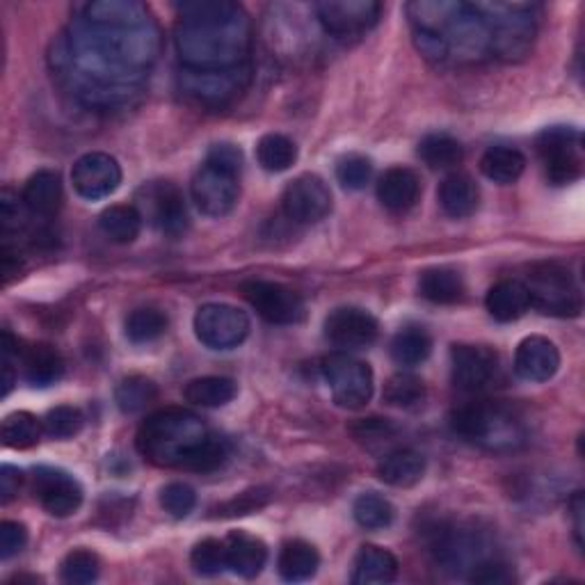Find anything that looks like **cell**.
Listing matches in <instances>:
<instances>
[{
	"label": "cell",
	"instance_id": "obj_31",
	"mask_svg": "<svg viewBox=\"0 0 585 585\" xmlns=\"http://www.w3.org/2000/svg\"><path fill=\"white\" fill-rule=\"evenodd\" d=\"M321 567V556L314 544L304 540H293L282 546L280 561H277V570H280L284 581L300 583L312 578Z\"/></svg>",
	"mask_w": 585,
	"mask_h": 585
},
{
	"label": "cell",
	"instance_id": "obj_7",
	"mask_svg": "<svg viewBox=\"0 0 585 585\" xmlns=\"http://www.w3.org/2000/svg\"><path fill=\"white\" fill-rule=\"evenodd\" d=\"M531 297V306L544 316L574 318L583 310L581 289L567 268L559 263H538L523 282Z\"/></svg>",
	"mask_w": 585,
	"mask_h": 585
},
{
	"label": "cell",
	"instance_id": "obj_30",
	"mask_svg": "<svg viewBox=\"0 0 585 585\" xmlns=\"http://www.w3.org/2000/svg\"><path fill=\"white\" fill-rule=\"evenodd\" d=\"M425 474V457L414 448H396L378 465V478L391 487H414Z\"/></svg>",
	"mask_w": 585,
	"mask_h": 585
},
{
	"label": "cell",
	"instance_id": "obj_14",
	"mask_svg": "<svg viewBox=\"0 0 585 585\" xmlns=\"http://www.w3.org/2000/svg\"><path fill=\"white\" fill-rule=\"evenodd\" d=\"M282 208L295 225H316L332 210V193L321 176L302 174L286 186Z\"/></svg>",
	"mask_w": 585,
	"mask_h": 585
},
{
	"label": "cell",
	"instance_id": "obj_4",
	"mask_svg": "<svg viewBox=\"0 0 585 585\" xmlns=\"http://www.w3.org/2000/svg\"><path fill=\"white\" fill-rule=\"evenodd\" d=\"M405 10L414 30H427V33L442 37L448 48V59L480 63V59L491 55L487 25L474 3L416 0V3H410Z\"/></svg>",
	"mask_w": 585,
	"mask_h": 585
},
{
	"label": "cell",
	"instance_id": "obj_47",
	"mask_svg": "<svg viewBox=\"0 0 585 585\" xmlns=\"http://www.w3.org/2000/svg\"><path fill=\"white\" fill-rule=\"evenodd\" d=\"M85 425V416L78 408L72 405H59L46 412V416L42 419V427L44 433L51 440H72L76 437Z\"/></svg>",
	"mask_w": 585,
	"mask_h": 585
},
{
	"label": "cell",
	"instance_id": "obj_54",
	"mask_svg": "<svg viewBox=\"0 0 585 585\" xmlns=\"http://www.w3.org/2000/svg\"><path fill=\"white\" fill-rule=\"evenodd\" d=\"M393 425L387 419H364L353 425V435L359 442H384L393 437Z\"/></svg>",
	"mask_w": 585,
	"mask_h": 585
},
{
	"label": "cell",
	"instance_id": "obj_56",
	"mask_svg": "<svg viewBox=\"0 0 585 585\" xmlns=\"http://www.w3.org/2000/svg\"><path fill=\"white\" fill-rule=\"evenodd\" d=\"M268 497L261 495V491H245V495H240V499H234L227 510L229 514H248L261 506H266Z\"/></svg>",
	"mask_w": 585,
	"mask_h": 585
},
{
	"label": "cell",
	"instance_id": "obj_2",
	"mask_svg": "<svg viewBox=\"0 0 585 585\" xmlns=\"http://www.w3.org/2000/svg\"><path fill=\"white\" fill-rule=\"evenodd\" d=\"M174 46L183 69L231 72L248 63L252 25L238 3L229 0H191L178 3Z\"/></svg>",
	"mask_w": 585,
	"mask_h": 585
},
{
	"label": "cell",
	"instance_id": "obj_18",
	"mask_svg": "<svg viewBox=\"0 0 585 585\" xmlns=\"http://www.w3.org/2000/svg\"><path fill=\"white\" fill-rule=\"evenodd\" d=\"M485 542L472 533L453 527H442L433 533V551L437 563L451 574H467L485 559Z\"/></svg>",
	"mask_w": 585,
	"mask_h": 585
},
{
	"label": "cell",
	"instance_id": "obj_19",
	"mask_svg": "<svg viewBox=\"0 0 585 585\" xmlns=\"http://www.w3.org/2000/svg\"><path fill=\"white\" fill-rule=\"evenodd\" d=\"M74 191L89 202L110 197L121 183L119 163L104 151H91L80 156L72 170Z\"/></svg>",
	"mask_w": 585,
	"mask_h": 585
},
{
	"label": "cell",
	"instance_id": "obj_34",
	"mask_svg": "<svg viewBox=\"0 0 585 585\" xmlns=\"http://www.w3.org/2000/svg\"><path fill=\"white\" fill-rule=\"evenodd\" d=\"M142 213L138 206L131 204H115L110 208H106L99 218V227L101 231L119 245H129L133 242L140 231H142Z\"/></svg>",
	"mask_w": 585,
	"mask_h": 585
},
{
	"label": "cell",
	"instance_id": "obj_20",
	"mask_svg": "<svg viewBox=\"0 0 585 585\" xmlns=\"http://www.w3.org/2000/svg\"><path fill=\"white\" fill-rule=\"evenodd\" d=\"M33 491L40 506L53 517H72L83 506L80 483L55 467H37L33 476Z\"/></svg>",
	"mask_w": 585,
	"mask_h": 585
},
{
	"label": "cell",
	"instance_id": "obj_49",
	"mask_svg": "<svg viewBox=\"0 0 585 585\" xmlns=\"http://www.w3.org/2000/svg\"><path fill=\"white\" fill-rule=\"evenodd\" d=\"M161 506L170 517L183 519L195 510L197 495H195V489L186 483H170L161 491Z\"/></svg>",
	"mask_w": 585,
	"mask_h": 585
},
{
	"label": "cell",
	"instance_id": "obj_44",
	"mask_svg": "<svg viewBox=\"0 0 585 585\" xmlns=\"http://www.w3.org/2000/svg\"><path fill=\"white\" fill-rule=\"evenodd\" d=\"M167 332V318L163 312L151 310V306H144V310H136L127 318V336L133 344H151L161 338Z\"/></svg>",
	"mask_w": 585,
	"mask_h": 585
},
{
	"label": "cell",
	"instance_id": "obj_10",
	"mask_svg": "<svg viewBox=\"0 0 585 585\" xmlns=\"http://www.w3.org/2000/svg\"><path fill=\"white\" fill-rule=\"evenodd\" d=\"M195 334L210 350H234L250 334V318L231 304H204L195 314Z\"/></svg>",
	"mask_w": 585,
	"mask_h": 585
},
{
	"label": "cell",
	"instance_id": "obj_45",
	"mask_svg": "<svg viewBox=\"0 0 585 585\" xmlns=\"http://www.w3.org/2000/svg\"><path fill=\"white\" fill-rule=\"evenodd\" d=\"M99 574H101V563L97 559V553H91L87 549H74L72 553H67L63 565H59V576L72 585L95 583Z\"/></svg>",
	"mask_w": 585,
	"mask_h": 585
},
{
	"label": "cell",
	"instance_id": "obj_43",
	"mask_svg": "<svg viewBox=\"0 0 585 585\" xmlns=\"http://www.w3.org/2000/svg\"><path fill=\"white\" fill-rule=\"evenodd\" d=\"M425 400L423 382L412 373H398L384 384V403L400 410H416Z\"/></svg>",
	"mask_w": 585,
	"mask_h": 585
},
{
	"label": "cell",
	"instance_id": "obj_57",
	"mask_svg": "<svg viewBox=\"0 0 585 585\" xmlns=\"http://www.w3.org/2000/svg\"><path fill=\"white\" fill-rule=\"evenodd\" d=\"M572 514H574L576 542H578V546H583V495L581 491H576L574 499H572Z\"/></svg>",
	"mask_w": 585,
	"mask_h": 585
},
{
	"label": "cell",
	"instance_id": "obj_1",
	"mask_svg": "<svg viewBox=\"0 0 585 585\" xmlns=\"http://www.w3.org/2000/svg\"><path fill=\"white\" fill-rule=\"evenodd\" d=\"M161 55L153 19L95 23L78 19L53 44L51 65L72 95L91 110L129 106Z\"/></svg>",
	"mask_w": 585,
	"mask_h": 585
},
{
	"label": "cell",
	"instance_id": "obj_28",
	"mask_svg": "<svg viewBox=\"0 0 585 585\" xmlns=\"http://www.w3.org/2000/svg\"><path fill=\"white\" fill-rule=\"evenodd\" d=\"M23 376L33 387H51L65 376V359L53 346L35 344L19 353Z\"/></svg>",
	"mask_w": 585,
	"mask_h": 585
},
{
	"label": "cell",
	"instance_id": "obj_53",
	"mask_svg": "<svg viewBox=\"0 0 585 585\" xmlns=\"http://www.w3.org/2000/svg\"><path fill=\"white\" fill-rule=\"evenodd\" d=\"M206 163L240 174V170H242V151L238 147L229 144V142L213 144L208 149V153H206Z\"/></svg>",
	"mask_w": 585,
	"mask_h": 585
},
{
	"label": "cell",
	"instance_id": "obj_16",
	"mask_svg": "<svg viewBox=\"0 0 585 585\" xmlns=\"http://www.w3.org/2000/svg\"><path fill=\"white\" fill-rule=\"evenodd\" d=\"M242 295L272 325H297L306 314L302 297L284 284L252 280L242 284Z\"/></svg>",
	"mask_w": 585,
	"mask_h": 585
},
{
	"label": "cell",
	"instance_id": "obj_29",
	"mask_svg": "<svg viewBox=\"0 0 585 585\" xmlns=\"http://www.w3.org/2000/svg\"><path fill=\"white\" fill-rule=\"evenodd\" d=\"M440 204L446 215L455 220L469 218L480 204V191L469 174H448L440 186Z\"/></svg>",
	"mask_w": 585,
	"mask_h": 585
},
{
	"label": "cell",
	"instance_id": "obj_35",
	"mask_svg": "<svg viewBox=\"0 0 585 585\" xmlns=\"http://www.w3.org/2000/svg\"><path fill=\"white\" fill-rule=\"evenodd\" d=\"M238 387L231 378H223V376H208V378H197L193 382L186 384V396L188 403L197 405V408H223L236 398Z\"/></svg>",
	"mask_w": 585,
	"mask_h": 585
},
{
	"label": "cell",
	"instance_id": "obj_9",
	"mask_svg": "<svg viewBox=\"0 0 585 585\" xmlns=\"http://www.w3.org/2000/svg\"><path fill=\"white\" fill-rule=\"evenodd\" d=\"M538 153L553 186H567L583 174V138L572 127H551L538 136Z\"/></svg>",
	"mask_w": 585,
	"mask_h": 585
},
{
	"label": "cell",
	"instance_id": "obj_50",
	"mask_svg": "<svg viewBox=\"0 0 585 585\" xmlns=\"http://www.w3.org/2000/svg\"><path fill=\"white\" fill-rule=\"evenodd\" d=\"M28 215L33 213L28 210L23 199H19L12 191H3L0 195V227H3V234H19L28 225Z\"/></svg>",
	"mask_w": 585,
	"mask_h": 585
},
{
	"label": "cell",
	"instance_id": "obj_38",
	"mask_svg": "<svg viewBox=\"0 0 585 585\" xmlns=\"http://www.w3.org/2000/svg\"><path fill=\"white\" fill-rule=\"evenodd\" d=\"M433 353V338L423 327L400 329L391 342V357L400 366H419Z\"/></svg>",
	"mask_w": 585,
	"mask_h": 585
},
{
	"label": "cell",
	"instance_id": "obj_40",
	"mask_svg": "<svg viewBox=\"0 0 585 585\" xmlns=\"http://www.w3.org/2000/svg\"><path fill=\"white\" fill-rule=\"evenodd\" d=\"M353 517L366 531H382L393 523L396 510L389 499L376 495V491H366V495L357 497L353 506Z\"/></svg>",
	"mask_w": 585,
	"mask_h": 585
},
{
	"label": "cell",
	"instance_id": "obj_33",
	"mask_svg": "<svg viewBox=\"0 0 585 585\" xmlns=\"http://www.w3.org/2000/svg\"><path fill=\"white\" fill-rule=\"evenodd\" d=\"M419 291L433 304H455L465 295V282L453 268H430L421 274Z\"/></svg>",
	"mask_w": 585,
	"mask_h": 585
},
{
	"label": "cell",
	"instance_id": "obj_8",
	"mask_svg": "<svg viewBox=\"0 0 585 585\" xmlns=\"http://www.w3.org/2000/svg\"><path fill=\"white\" fill-rule=\"evenodd\" d=\"M321 371L338 408L361 410L373 398V371L366 361L348 353H334L323 359Z\"/></svg>",
	"mask_w": 585,
	"mask_h": 585
},
{
	"label": "cell",
	"instance_id": "obj_12",
	"mask_svg": "<svg viewBox=\"0 0 585 585\" xmlns=\"http://www.w3.org/2000/svg\"><path fill=\"white\" fill-rule=\"evenodd\" d=\"M314 10L327 35L348 40L368 33L378 23L382 6L376 0H325Z\"/></svg>",
	"mask_w": 585,
	"mask_h": 585
},
{
	"label": "cell",
	"instance_id": "obj_42",
	"mask_svg": "<svg viewBox=\"0 0 585 585\" xmlns=\"http://www.w3.org/2000/svg\"><path fill=\"white\" fill-rule=\"evenodd\" d=\"M44 433L42 421L37 416H33L30 412H14L10 416H6L3 421V430H0V437H3V444L8 448H30L40 442Z\"/></svg>",
	"mask_w": 585,
	"mask_h": 585
},
{
	"label": "cell",
	"instance_id": "obj_22",
	"mask_svg": "<svg viewBox=\"0 0 585 585\" xmlns=\"http://www.w3.org/2000/svg\"><path fill=\"white\" fill-rule=\"evenodd\" d=\"M561 353L546 336H529L517 346L514 373L527 382H546L559 373Z\"/></svg>",
	"mask_w": 585,
	"mask_h": 585
},
{
	"label": "cell",
	"instance_id": "obj_17",
	"mask_svg": "<svg viewBox=\"0 0 585 585\" xmlns=\"http://www.w3.org/2000/svg\"><path fill=\"white\" fill-rule=\"evenodd\" d=\"M380 325L376 316L359 306H338L325 321V336L338 350H364L376 344Z\"/></svg>",
	"mask_w": 585,
	"mask_h": 585
},
{
	"label": "cell",
	"instance_id": "obj_52",
	"mask_svg": "<svg viewBox=\"0 0 585 585\" xmlns=\"http://www.w3.org/2000/svg\"><path fill=\"white\" fill-rule=\"evenodd\" d=\"M28 544V531L19 521H3L0 523V559L10 561L17 553H21Z\"/></svg>",
	"mask_w": 585,
	"mask_h": 585
},
{
	"label": "cell",
	"instance_id": "obj_48",
	"mask_svg": "<svg viewBox=\"0 0 585 585\" xmlns=\"http://www.w3.org/2000/svg\"><path fill=\"white\" fill-rule=\"evenodd\" d=\"M336 178L346 191H364L373 178V163L361 153H350L336 165Z\"/></svg>",
	"mask_w": 585,
	"mask_h": 585
},
{
	"label": "cell",
	"instance_id": "obj_13",
	"mask_svg": "<svg viewBox=\"0 0 585 585\" xmlns=\"http://www.w3.org/2000/svg\"><path fill=\"white\" fill-rule=\"evenodd\" d=\"M138 202L142 218H147L153 227H159L165 236L178 238L188 229V208L174 183H149L140 191Z\"/></svg>",
	"mask_w": 585,
	"mask_h": 585
},
{
	"label": "cell",
	"instance_id": "obj_26",
	"mask_svg": "<svg viewBox=\"0 0 585 585\" xmlns=\"http://www.w3.org/2000/svg\"><path fill=\"white\" fill-rule=\"evenodd\" d=\"M398 567H400L398 559L391 551L376 546V544H364L355 559L353 583L355 585H387L396 581Z\"/></svg>",
	"mask_w": 585,
	"mask_h": 585
},
{
	"label": "cell",
	"instance_id": "obj_32",
	"mask_svg": "<svg viewBox=\"0 0 585 585\" xmlns=\"http://www.w3.org/2000/svg\"><path fill=\"white\" fill-rule=\"evenodd\" d=\"M480 170L489 181L510 186V183H514L523 174V170H527V156L514 147L499 144L483 153Z\"/></svg>",
	"mask_w": 585,
	"mask_h": 585
},
{
	"label": "cell",
	"instance_id": "obj_46",
	"mask_svg": "<svg viewBox=\"0 0 585 585\" xmlns=\"http://www.w3.org/2000/svg\"><path fill=\"white\" fill-rule=\"evenodd\" d=\"M191 565L202 576H215V574H223L225 570H229L225 540L206 538L197 542L191 553Z\"/></svg>",
	"mask_w": 585,
	"mask_h": 585
},
{
	"label": "cell",
	"instance_id": "obj_15",
	"mask_svg": "<svg viewBox=\"0 0 585 585\" xmlns=\"http://www.w3.org/2000/svg\"><path fill=\"white\" fill-rule=\"evenodd\" d=\"M250 72L248 67L231 69V72H188L183 69L178 83L181 89L186 91L191 99L197 104L210 106V108H223L231 104L240 91L248 87Z\"/></svg>",
	"mask_w": 585,
	"mask_h": 585
},
{
	"label": "cell",
	"instance_id": "obj_51",
	"mask_svg": "<svg viewBox=\"0 0 585 585\" xmlns=\"http://www.w3.org/2000/svg\"><path fill=\"white\" fill-rule=\"evenodd\" d=\"M469 581L474 583H483V585H506L514 578L512 570L508 563L495 559V556H489L485 561H480L467 576Z\"/></svg>",
	"mask_w": 585,
	"mask_h": 585
},
{
	"label": "cell",
	"instance_id": "obj_41",
	"mask_svg": "<svg viewBox=\"0 0 585 585\" xmlns=\"http://www.w3.org/2000/svg\"><path fill=\"white\" fill-rule=\"evenodd\" d=\"M156 398H159L156 384H153L144 376H131L127 380H121L119 387H117V391H115L117 408L121 412H124V414H140V412H144Z\"/></svg>",
	"mask_w": 585,
	"mask_h": 585
},
{
	"label": "cell",
	"instance_id": "obj_39",
	"mask_svg": "<svg viewBox=\"0 0 585 585\" xmlns=\"http://www.w3.org/2000/svg\"><path fill=\"white\" fill-rule=\"evenodd\" d=\"M257 161L268 172H286L297 161V147L282 133H268L257 144Z\"/></svg>",
	"mask_w": 585,
	"mask_h": 585
},
{
	"label": "cell",
	"instance_id": "obj_55",
	"mask_svg": "<svg viewBox=\"0 0 585 585\" xmlns=\"http://www.w3.org/2000/svg\"><path fill=\"white\" fill-rule=\"evenodd\" d=\"M21 483H23L21 469H17L12 465H6L3 469H0V501L10 503L19 495Z\"/></svg>",
	"mask_w": 585,
	"mask_h": 585
},
{
	"label": "cell",
	"instance_id": "obj_27",
	"mask_svg": "<svg viewBox=\"0 0 585 585\" xmlns=\"http://www.w3.org/2000/svg\"><path fill=\"white\" fill-rule=\"evenodd\" d=\"M489 316L499 323H514L531 310V297L523 282L503 280L489 289L485 297Z\"/></svg>",
	"mask_w": 585,
	"mask_h": 585
},
{
	"label": "cell",
	"instance_id": "obj_5",
	"mask_svg": "<svg viewBox=\"0 0 585 585\" xmlns=\"http://www.w3.org/2000/svg\"><path fill=\"white\" fill-rule=\"evenodd\" d=\"M451 423L455 435L487 453H514L529 437L517 410L499 400H476L459 408Z\"/></svg>",
	"mask_w": 585,
	"mask_h": 585
},
{
	"label": "cell",
	"instance_id": "obj_11",
	"mask_svg": "<svg viewBox=\"0 0 585 585\" xmlns=\"http://www.w3.org/2000/svg\"><path fill=\"white\" fill-rule=\"evenodd\" d=\"M191 195L199 213L208 215V218H225L238 204L240 174L204 161L193 178Z\"/></svg>",
	"mask_w": 585,
	"mask_h": 585
},
{
	"label": "cell",
	"instance_id": "obj_3",
	"mask_svg": "<svg viewBox=\"0 0 585 585\" xmlns=\"http://www.w3.org/2000/svg\"><path fill=\"white\" fill-rule=\"evenodd\" d=\"M136 444L151 465L199 474L223 467L229 455L227 442L183 408H165L147 416Z\"/></svg>",
	"mask_w": 585,
	"mask_h": 585
},
{
	"label": "cell",
	"instance_id": "obj_24",
	"mask_svg": "<svg viewBox=\"0 0 585 585\" xmlns=\"http://www.w3.org/2000/svg\"><path fill=\"white\" fill-rule=\"evenodd\" d=\"M421 195V181L408 167H391L378 181V199L391 213L410 210Z\"/></svg>",
	"mask_w": 585,
	"mask_h": 585
},
{
	"label": "cell",
	"instance_id": "obj_25",
	"mask_svg": "<svg viewBox=\"0 0 585 585\" xmlns=\"http://www.w3.org/2000/svg\"><path fill=\"white\" fill-rule=\"evenodd\" d=\"M225 544H227V563L234 574L242 578H254L261 574L268 561V546L263 544V540L242 531H231Z\"/></svg>",
	"mask_w": 585,
	"mask_h": 585
},
{
	"label": "cell",
	"instance_id": "obj_37",
	"mask_svg": "<svg viewBox=\"0 0 585 585\" xmlns=\"http://www.w3.org/2000/svg\"><path fill=\"white\" fill-rule=\"evenodd\" d=\"M85 21L95 23H136V21H147L149 10L136 0H97V3H89L83 8Z\"/></svg>",
	"mask_w": 585,
	"mask_h": 585
},
{
	"label": "cell",
	"instance_id": "obj_6",
	"mask_svg": "<svg viewBox=\"0 0 585 585\" xmlns=\"http://www.w3.org/2000/svg\"><path fill=\"white\" fill-rule=\"evenodd\" d=\"M483 17L491 55L503 63H521L533 51L538 35V8L533 3H474Z\"/></svg>",
	"mask_w": 585,
	"mask_h": 585
},
{
	"label": "cell",
	"instance_id": "obj_36",
	"mask_svg": "<svg viewBox=\"0 0 585 585\" xmlns=\"http://www.w3.org/2000/svg\"><path fill=\"white\" fill-rule=\"evenodd\" d=\"M462 144L448 133H430L419 142V159L433 170H453L462 163Z\"/></svg>",
	"mask_w": 585,
	"mask_h": 585
},
{
	"label": "cell",
	"instance_id": "obj_21",
	"mask_svg": "<svg viewBox=\"0 0 585 585\" xmlns=\"http://www.w3.org/2000/svg\"><path fill=\"white\" fill-rule=\"evenodd\" d=\"M453 382L462 391H483L499 373V357L485 346L459 344L451 348Z\"/></svg>",
	"mask_w": 585,
	"mask_h": 585
},
{
	"label": "cell",
	"instance_id": "obj_23",
	"mask_svg": "<svg viewBox=\"0 0 585 585\" xmlns=\"http://www.w3.org/2000/svg\"><path fill=\"white\" fill-rule=\"evenodd\" d=\"M23 204L28 210L35 215V218H55L57 210L63 208V181H59V174L53 170H40L33 176L28 178L23 195Z\"/></svg>",
	"mask_w": 585,
	"mask_h": 585
}]
</instances>
